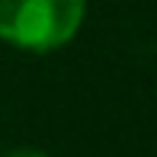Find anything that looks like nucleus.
<instances>
[{"label":"nucleus","mask_w":157,"mask_h":157,"mask_svg":"<svg viewBox=\"0 0 157 157\" xmlns=\"http://www.w3.org/2000/svg\"><path fill=\"white\" fill-rule=\"evenodd\" d=\"M6 157H52V154L39 151V147H16V151H10Z\"/></svg>","instance_id":"f03ea898"},{"label":"nucleus","mask_w":157,"mask_h":157,"mask_svg":"<svg viewBox=\"0 0 157 157\" xmlns=\"http://www.w3.org/2000/svg\"><path fill=\"white\" fill-rule=\"evenodd\" d=\"M87 19V0H0V42L32 55L71 45Z\"/></svg>","instance_id":"f257e3e1"}]
</instances>
